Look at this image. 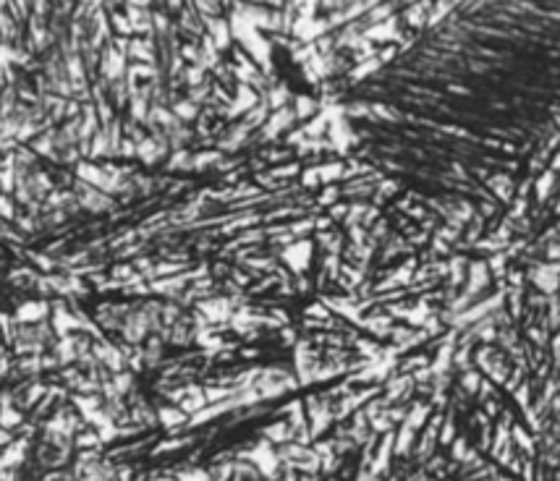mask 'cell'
<instances>
[{"mask_svg": "<svg viewBox=\"0 0 560 481\" xmlns=\"http://www.w3.org/2000/svg\"><path fill=\"white\" fill-rule=\"evenodd\" d=\"M393 55H396V48H382L380 50V60H390Z\"/></svg>", "mask_w": 560, "mask_h": 481, "instance_id": "19", "label": "cell"}, {"mask_svg": "<svg viewBox=\"0 0 560 481\" xmlns=\"http://www.w3.org/2000/svg\"><path fill=\"white\" fill-rule=\"evenodd\" d=\"M555 167H560V157H557V160H555Z\"/></svg>", "mask_w": 560, "mask_h": 481, "instance_id": "23", "label": "cell"}, {"mask_svg": "<svg viewBox=\"0 0 560 481\" xmlns=\"http://www.w3.org/2000/svg\"><path fill=\"white\" fill-rule=\"evenodd\" d=\"M215 160H220V154H218V152H204V154H199V157L194 160V167H204V165L215 162Z\"/></svg>", "mask_w": 560, "mask_h": 481, "instance_id": "13", "label": "cell"}, {"mask_svg": "<svg viewBox=\"0 0 560 481\" xmlns=\"http://www.w3.org/2000/svg\"><path fill=\"white\" fill-rule=\"evenodd\" d=\"M364 327H369L377 335H385V332H390V319H367Z\"/></svg>", "mask_w": 560, "mask_h": 481, "instance_id": "9", "label": "cell"}, {"mask_svg": "<svg viewBox=\"0 0 560 481\" xmlns=\"http://www.w3.org/2000/svg\"><path fill=\"white\" fill-rule=\"evenodd\" d=\"M291 120H293V113L291 110H285V107H280V110L270 118V123L265 126V139H272L280 128H288L291 126Z\"/></svg>", "mask_w": 560, "mask_h": 481, "instance_id": "3", "label": "cell"}, {"mask_svg": "<svg viewBox=\"0 0 560 481\" xmlns=\"http://www.w3.org/2000/svg\"><path fill=\"white\" fill-rule=\"evenodd\" d=\"M335 196H338V189H332V186H330V189L320 196V204H332V201H335Z\"/></svg>", "mask_w": 560, "mask_h": 481, "instance_id": "16", "label": "cell"}, {"mask_svg": "<svg viewBox=\"0 0 560 481\" xmlns=\"http://www.w3.org/2000/svg\"><path fill=\"white\" fill-rule=\"evenodd\" d=\"M332 214H335V217H340V214H346V207H343V204H338V207H335V209H332Z\"/></svg>", "mask_w": 560, "mask_h": 481, "instance_id": "22", "label": "cell"}, {"mask_svg": "<svg viewBox=\"0 0 560 481\" xmlns=\"http://www.w3.org/2000/svg\"><path fill=\"white\" fill-rule=\"evenodd\" d=\"M270 95H272V97H270V105L280 107V105L285 102V97H288V89H285V86H275V89L270 92Z\"/></svg>", "mask_w": 560, "mask_h": 481, "instance_id": "12", "label": "cell"}, {"mask_svg": "<svg viewBox=\"0 0 560 481\" xmlns=\"http://www.w3.org/2000/svg\"><path fill=\"white\" fill-rule=\"evenodd\" d=\"M377 66H380V58H372L369 63H361V66L354 71V79H364V76H369Z\"/></svg>", "mask_w": 560, "mask_h": 481, "instance_id": "10", "label": "cell"}, {"mask_svg": "<svg viewBox=\"0 0 560 481\" xmlns=\"http://www.w3.org/2000/svg\"><path fill=\"white\" fill-rule=\"evenodd\" d=\"M317 176H320V170H307L301 181H304V186H314V183H317Z\"/></svg>", "mask_w": 560, "mask_h": 481, "instance_id": "17", "label": "cell"}, {"mask_svg": "<svg viewBox=\"0 0 560 481\" xmlns=\"http://www.w3.org/2000/svg\"><path fill=\"white\" fill-rule=\"evenodd\" d=\"M267 437H270V440H278V442H280V440H288V437H291L288 424H275V426H270V429H267Z\"/></svg>", "mask_w": 560, "mask_h": 481, "instance_id": "7", "label": "cell"}, {"mask_svg": "<svg viewBox=\"0 0 560 481\" xmlns=\"http://www.w3.org/2000/svg\"><path fill=\"white\" fill-rule=\"evenodd\" d=\"M340 173H343V167H340L338 162H332V165H325V167H320V178H322L325 183L335 181V178H338Z\"/></svg>", "mask_w": 560, "mask_h": 481, "instance_id": "5", "label": "cell"}, {"mask_svg": "<svg viewBox=\"0 0 560 481\" xmlns=\"http://www.w3.org/2000/svg\"><path fill=\"white\" fill-rule=\"evenodd\" d=\"M3 214H6V217H11V214H13V207L8 204V199H3Z\"/></svg>", "mask_w": 560, "mask_h": 481, "instance_id": "21", "label": "cell"}, {"mask_svg": "<svg viewBox=\"0 0 560 481\" xmlns=\"http://www.w3.org/2000/svg\"><path fill=\"white\" fill-rule=\"evenodd\" d=\"M176 113L184 120H189V118H194V105L191 102H181V105H176Z\"/></svg>", "mask_w": 560, "mask_h": 481, "instance_id": "14", "label": "cell"}, {"mask_svg": "<svg viewBox=\"0 0 560 481\" xmlns=\"http://www.w3.org/2000/svg\"><path fill=\"white\" fill-rule=\"evenodd\" d=\"M3 186H6V191H8L11 186H13V173H8V170L3 173Z\"/></svg>", "mask_w": 560, "mask_h": 481, "instance_id": "20", "label": "cell"}, {"mask_svg": "<svg viewBox=\"0 0 560 481\" xmlns=\"http://www.w3.org/2000/svg\"><path fill=\"white\" fill-rule=\"evenodd\" d=\"M307 481H314V478H307Z\"/></svg>", "mask_w": 560, "mask_h": 481, "instance_id": "24", "label": "cell"}, {"mask_svg": "<svg viewBox=\"0 0 560 481\" xmlns=\"http://www.w3.org/2000/svg\"><path fill=\"white\" fill-rule=\"evenodd\" d=\"M160 416H162V421H165V424H181V421H184V416H181V413H173V411H160Z\"/></svg>", "mask_w": 560, "mask_h": 481, "instance_id": "15", "label": "cell"}, {"mask_svg": "<svg viewBox=\"0 0 560 481\" xmlns=\"http://www.w3.org/2000/svg\"><path fill=\"white\" fill-rule=\"evenodd\" d=\"M285 458H288V463L301 465V468H307V471H314V468H317V455H314V453H309V450H301V447H288V450H285Z\"/></svg>", "mask_w": 560, "mask_h": 481, "instance_id": "2", "label": "cell"}, {"mask_svg": "<svg viewBox=\"0 0 560 481\" xmlns=\"http://www.w3.org/2000/svg\"><path fill=\"white\" fill-rule=\"evenodd\" d=\"M309 251H312L309 241H298V243H293V246H288V249H285V259H288V265H291L296 272H301V270L307 267Z\"/></svg>", "mask_w": 560, "mask_h": 481, "instance_id": "1", "label": "cell"}, {"mask_svg": "<svg viewBox=\"0 0 560 481\" xmlns=\"http://www.w3.org/2000/svg\"><path fill=\"white\" fill-rule=\"evenodd\" d=\"M550 183H552V176L547 173V176H544V178L539 181V196H544V194H547V189H550Z\"/></svg>", "mask_w": 560, "mask_h": 481, "instance_id": "18", "label": "cell"}, {"mask_svg": "<svg viewBox=\"0 0 560 481\" xmlns=\"http://www.w3.org/2000/svg\"><path fill=\"white\" fill-rule=\"evenodd\" d=\"M314 113V102L309 100V97H298V102H296V115L298 118H309Z\"/></svg>", "mask_w": 560, "mask_h": 481, "instance_id": "8", "label": "cell"}, {"mask_svg": "<svg viewBox=\"0 0 560 481\" xmlns=\"http://www.w3.org/2000/svg\"><path fill=\"white\" fill-rule=\"evenodd\" d=\"M260 120H262V123L267 120V107H265V105H262V107H254V110L249 113V118H246V123H244V126H246V128H251V126H256Z\"/></svg>", "mask_w": 560, "mask_h": 481, "instance_id": "6", "label": "cell"}, {"mask_svg": "<svg viewBox=\"0 0 560 481\" xmlns=\"http://www.w3.org/2000/svg\"><path fill=\"white\" fill-rule=\"evenodd\" d=\"M45 314V306L42 303H32V306H24L21 309V319H34V317H42Z\"/></svg>", "mask_w": 560, "mask_h": 481, "instance_id": "11", "label": "cell"}, {"mask_svg": "<svg viewBox=\"0 0 560 481\" xmlns=\"http://www.w3.org/2000/svg\"><path fill=\"white\" fill-rule=\"evenodd\" d=\"M207 26L212 29V42H215V48H225V45H228V39H231V34H228V24H225V21H218V19H207Z\"/></svg>", "mask_w": 560, "mask_h": 481, "instance_id": "4", "label": "cell"}]
</instances>
